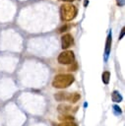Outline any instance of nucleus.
Masks as SVG:
<instances>
[{
    "instance_id": "obj_1",
    "label": "nucleus",
    "mask_w": 125,
    "mask_h": 126,
    "mask_svg": "<svg viewBox=\"0 0 125 126\" xmlns=\"http://www.w3.org/2000/svg\"><path fill=\"white\" fill-rule=\"evenodd\" d=\"M75 78L71 74H59L56 75L52 81V86L56 89H65L74 83Z\"/></svg>"
},
{
    "instance_id": "obj_2",
    "label": "nucleus",
    "mask_w": 125,
    "mask_h": 126,
    "mask_svg": "<svg viewBox=\"0 0 125 126\" xmlns=\"http://www.w3.org/2000/svg\"><path fill=\"white\" fill-rule=\"evenodd\" d=\"M78 13V10L76 8V6H74L73 4H63L60 6V17L61 20L64 22H69L72 21L76 18Z\"/></svg>"
},
{
    "instance_id": "obj_3",
    "label": "nucleus",
    "mask_w": 125,
    "mask_h": 126,
    "mask_svg": "<svg viewBox=\"0 0 125 126\" xmlns=\"http://www.w3.org/2000/svg\"><path fill=\"white\" fill-rule=\"evenodd\" d=\"M57 60H58V62H59L60 64H64V65L71 64V63H73L74 60H75L74 52H73V51H70V50L63 51V52H61V53L58 55Z\"/></svg>"
},
{
    "instance_id": "obj_4",
    "label": "nucleus",
    "mask_w": 125,
    "mask_h": 126,
    "mask_svg": "<svg viewBox=\"0 0 125 126\" xmlns=\"http://www.w3.org/2000/svg\"><path fill=\"white\" fill-rule=\"evenodd\" d=\"M74 42V38L72 36V34L70 33H65L62 35L61 37V47L63 49H67L69 48Z\"/></svg>"
},
{
    "instance_id": "obj_5",
    "label": "nucleus",
    "mask_w": 125,
    "mask_h": 126,
    "mask_svg": "<svg viewBox=\"0 0 125 126\" xmlns=\"http://www.w3.org/2000/svg\"><path fill=\"white\" fill-rule=\"evenodd\" d=\"M111 42H112V38H111V32H109V34L107 35L106 38V43H105V49H104V60L106 61L108 58V55L110 53V49H111Z\"/></svg>"
},
{
    "instance_id": "obj_6",
    "label": "nucleus",
    "mask_w": 125,
    "mask_h": 126,
    "mask_svg": "<svg viewBox=\"0 0 125 126\" xmlns=\"http://www.w3.org/2000/svg\"><path fill=\"white\" fill-rule=\"evenodd\" d=\"M70 96L71 94L70 93H66V92H59L56 93L54 94V98L58 101H62V100H70Z\"/></svg>"
},
{
    "instance_id": "obj_7",
    "label": "nucleus",
    "mask_w": 125,
    "mask_h": 126,
    "mask_svg": "<svg viewBox=\"0 0 125 126\" xmlns=\"http://www.w3.org/2000/svg\"><path fill=\"white\" fill-rule=\"evenodd\" d=\"M57 110H58V112L59 113H61V114H67L69 111H71L72 110V107L70 106V105H68V104H59L58 105V107H57Z\"/></svg>"
},
{
    "instance_id": "obj_8",
    "label": "nucleus",
    "mask_w": 125,
    "mask_h": 126,
    "mask_svg": "<svg viewBox=\"0 0 125 126\" xmlns=\"http://www.w3.org/2000/svg\"><path fill=\"white\" fill-rule=\"evenodd\" d=\"M111 99L112 101L114 102H120L122 100V95L117 92V91H114L112 94H111Z\"/></svg>"
},
{
    "instance_id": "obj_9",
    "label": "nucleus",
    "mask_w": 125,
    "mask_h": 126,
    "mask_svg": "<svg viewBox=\"0 0 125 126\" xmlns=\"http://www.w3.org/2000/svg\"><path fill=\"white\" fill-rule=\"evenodd\" d=\"M59 120L63 121V122H72L74 120V117L72 115H67V114H64V115H60L58 117Z\"/></svg>"
},
{
    "instance_id": "obj_10",
    "label": "nucleus",
    "mask_w": 125,
    "mask_h": 126,
    "mask_svg": "<svg viewBox=\"0 0 125 126\" xmlns=\"http://www.w3.org/2000/svg\"><path fill=\"white\" fill-rule=\"evenodd\" d=\"M80 98H81L80 94H78V93H73V94H71V96H70V100H69V101L75 103V102H77Z\"/></svg>"
},
{
    "instance_id": "obj_11",
    "label": "nucleus",
    "mask_w": 125,
    "mask_h": 126,
    "mask_svg": "<svg viewBox=\"0 0 125 126\" xmlns=\"http://www.w3.org/2000/svg\"><path fill=\"white\" fill-rule=\"evenodd\" d=\"M102 82L105 84V85H107L108 83H109V78H110V73L108 72V71H105V72H103L102 73Z\"/></svg>"
},
{
    "instance_id": "obj_12",
    "label": "nucleus",
    "mask_w": 125,
    "mask_h": 126,
    "mask_svg": "<svg viewBox=\"0 0 125 126\" xmlns=\"http://www.w3.org/2000/svg\"><path fill=\"white\" fill-rule=\"evenodd\" d=\"M55 126H78V125L76 123H74V122H63V123L57 124Z\"/></svg>"
},
{
    "instance_id": "obj_13",
    "label": "nucleus",
    "mask_w": 125,
    "mask_h": 126,
    "mask_svg": "<svg viewBox=\"0 0 125 126\" xmlns=\"http://www.w3.org/2000/svg\"><path fill=\"white\" fill-rule=\"evenodd\" d=\"M72 65L69 67V71H76L77 70V68H78V64L76 63V62H73V63H71Z\"/></svg>"
},
{
    "instance_id": "obj_14",
    "label": "nucleus",
    "mask_w": 125,
    "mask_h": 126,
    "mask_svg": "<svg viewBox=\"0 0 125 126\" xmlns=\"http://www.w3.org/2000/svg\"><path fill=\"white\" fill-rule=\"evenodd\" d=\"M113 108H114V113H115L116 115H118V114L121 113V108H120L119 106H117V105H113Z\"/></svg>"
},
{
    "instance_id": "obj_15",
    "label": "nucleus",
    "mask_w": 125,
    "mask_h": 126,
    "mask_svg": "<svg viewBox=\"0 0 125 126\" xmlns=\"http://www.w3.org/2000/svg\"><path fill=\"white\" fill-rule=\"evenodd\" d=\"M68 29H69V26H68V25H63V26L59 29V32H66Z\"/></svg>"
},
{
    "instance_id": "obj_16",
    "label": "nucleus",
    "mask_w": 125,
    "mask_h": 126,
    "mask_svg": "<svg viewBox=\"0 0 125 126\" xmlns=\"http://www.w3.org/2000/svg\"><path fill=\"white\" fill-rule=\"evenodd\" d=\"M116 2H117V5H119V6L124 5V0H116Z\"/></svg>"
},
{
    "instance_id": "obj_17",
    "label": "nucleus",
    "mask_w": 125,
    "mask_h": 126,
    "mask_svg": "<svg viewBox=\"0 0 125 126\" xmlns=\"http://www.w3.org/2000/svg\"><path fill=\"white\" fill-rule=\"evenodd\" d=\"M124 31H125V29H124V28H123V29H122V30H121V34H120V36H119V39H121V38H122V37H123V35H124V32H124Z\"/></svg>"
},
{
    "instance_id": "obj_18",
    "label": "nucleus",
    "mask_w": 125,
    "mask_h": 126,
    "mask_svg": "<svg viewBox=\"0 0 125 126\" xmlns=\"http://www.w3.org/2000/svg\"><path fill=\"white\" fill-rule=\"evenodd\" d=\"M61 1H64V2H73L74 0H61Z\"/></svg>"
}]
</instances>
